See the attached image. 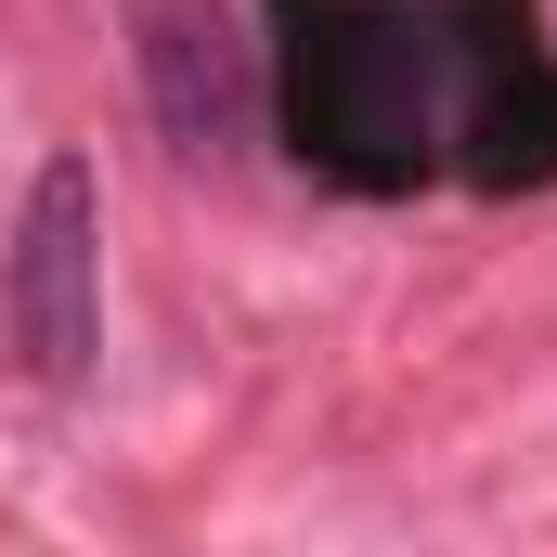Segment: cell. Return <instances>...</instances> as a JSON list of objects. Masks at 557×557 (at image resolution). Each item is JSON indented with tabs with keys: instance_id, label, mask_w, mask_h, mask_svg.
<instances>
[{
	"instance_id": "obj_1",
	"label": "cell",
	"mask_w": 557,
	"mask_h": 557,
	"mask_svg": "<svg viewBox=\"0 0 557 557\" xmlns=\"http://www.w3.org/2000/svg\"><path fill=\"white\" fill-rule=\"evenodd\" d=\"M273 104L298 169L337 195H545L557 182V39L532 0H273Z\"/></svg>"
},
{
	"instance_id": "obj_2",
	"label": "cell",
	"mask_w": 557,
	"mask_h": 557,
	"mask_svg": "<svg viewBox=\"0 0 557 557\" xmlns=\"http://www.w3.org/2000/svg\"><path fill=\"white\" fill-rule=\"evenodd\" d=\"M0 350L39 389H78L91 350H104V195H91L78 156H52L26 182V221L0 247Z\"/></svg>"
},
{
	"instance_id": "obj_3",
	"label": "cell",
	"mask_w": 557,
	"mask_h": 557,
	"mask_svg": "<svg viewBox=\"0 0 557 557\" xmlns=\"http://www.w3.org/2000/svg\"><path fill=\"white\" fill-rule=\"evenodd\" d=\"M143 91H156V131L195 169H234L260 131V39L208 0H143Z\"/></svg>"
}]
</instances>
